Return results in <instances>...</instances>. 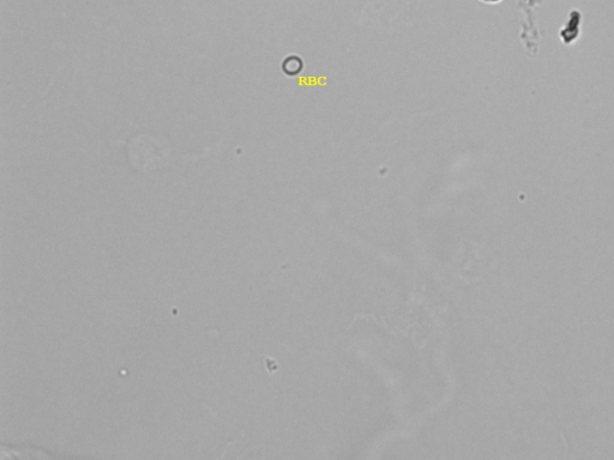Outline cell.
Listing matches in <instances>:
<instances>
[{
	"label": "cell",
	"mask_w": 614,
	"mask_h": 460,
	"mask_svg": "<svg viewBox=\"0 0 614 460\" xmlns=\"http://www.w3.org/2000/svg\"><path fill=\"white\" fill-rule=\"evenodd\" d=\"M480 2L487 3V4H496V3L502 2V0H480Z\"/></svg>",
	"instance_id": "obj_2"
},
{
	"label": "cell",
	"mask_w": 614,
	"mask_h": 460,
	"mask_svg": "<svg viewBox=\"0 0 614 460\" xmlns=\"http://www.w3.org/2000/svg\"><path fill=\"white\" fill-rule=\"evenodd\" d=\"M304 60L302 58H300L299 56H296V54H291V56H288L284 59V62H282V71H284V74L288 77H296L300 74H302L303 70H304Z\"/></svg>",
	"instance_id": "obj_1"
}]
</instances>
